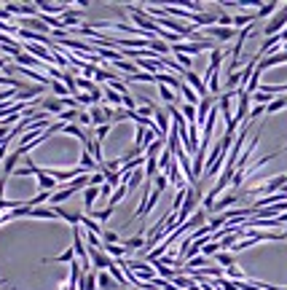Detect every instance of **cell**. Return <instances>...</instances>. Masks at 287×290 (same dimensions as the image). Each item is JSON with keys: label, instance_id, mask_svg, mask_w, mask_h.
<instances>
[{"label": "cell", "instance_id": "6da1fadb", "mask_svg": "<svg viewBox=\"0 0 287 290\" xmlns=\"http://www.w3.org/2000/svg\"><path fill=\"white\" fill-rule=\"evenodd\" d=\"M204 38H209V41H217V43H226L231 41V38H239V30L236 27H207V30H202Z\"/></svg>", "mask_w": 287, "mask_h": 290}, {"label": "cell", "instance_id": "7a4b0ae2", "mask_svg": "<svg viewBox=\"0 0 287 290\" xmlns=\"http://www.w3.org/2000/svg\"><path fill=\"white\" fill-rule=\"evenodd\" d=\"M89 261H91V266H94V269H102V271H107L113 264H116V261H113L105 250H94V247H89Z\"/></svg>", "mask_w": 287, "mask_h": 290}, {"label": "cell", "instance_id": "3957f363", "mask_svg": "<svg viewBox=\"0 0 287 290\" xmlns=\"http://www.w3.org/2000/svg\"><path fill=\"white\" fill-rule=\"evenodd\" d=\"M183 81L188 83V86L193 89V92H196L199 97H209V89H207V83H204V78H199V73H193V70H188L185 76H183Z\"/></svg>", "mask_w": 287, "mask_h": 290}, {"label": "cell", "instance_id": "277c9868", "mask_svg": "<svg viewBox=\"0 0 287 290\" xmlns=\"http://www.w3.org/2000/svg\"><path fill=\"white\" fill-rule=\"evenodd\" d=\"M41 14H49V16H54V14H59V16H65L67 11H70V5L67 3H46V0H38V3H32Z\"/></svg>", "mask_w": 287, "mask_h": 290}, {"label": "cell", "instance_id": "5b68a950", "mask_svg": "<svg viewBox=\"0 0 287 290\" xmlns=\"http://www.w3.org/2000/svg\"><path fill=\"white\" fill-rule=\"evenodd\" d=\"M41 107H43L46 113H51V116H56V118H59L62 113L67 110L65 100H59V97H46V100L41 102Z\"/></svg>", "mask_w": 287, "mask_h": 290}, {"label": "cell", "instance_id": "8992f818", "mask_svg": "<svg viewBox=\"0 0 287 290\" xmlns=\"http://www.w3.org/2000/svg\"><path fill=\"white\" fill-rule=\"evenodd\" d=\"M153 121H156V127H158V132H161V137H164V140L169 137L172 124H169V116H166L161 107H156V113H153Z\"/></svg>", "mask_w": 287, "mask_h": 290}, {"label": "cell", "instance_id": "52a82bcc", "mask_svg": "<svg viewBox=\"0 0 287 290\" xmlns=\"http://www.w3.org/2000/svg\"><path fill=\"white\" fill-rule=\"evenodd\" d=\"M54 210H56V215H59L62 220H67V223L73 226V229H76V226L81 223V220H83V215H86V212H73V210H65L62 204H59V207H54Z\"/></svg>", "mask_w": 287, "mask_h": 290}, {"label": "cell", "instance_id": "ba28073f", "mask_svg": "<svg viewBox=\"0 0 287 290\" xmlns=\"http://www.w3.org/2000/svg\"><path fill=\"white\" fill-rule=\"evenodd\" d=\"M89 116H91V127H105V124H110V121H107V116H105V107H102V105H91V107H89Z\"/></svg>", "mask_w": 287, "mask_h": 290}, {"label": "cell", "instance_id": "9c48e42d", "mask_svg": "<svg viewBox=\"0 0 287 290\" xmlns=\"http://www.w3.org/2000/svg\"><path fill=\"white\" fill-rule=\"evenodd\" d=\"M97 288H102V290H121V285H118L107 271H100V274H97Z\"/></svg>", "mask_w": 287, "mask_h": 290}, {"label": "cell", "instance_id": "30bf717a", "mask_svg": "<svg viewBox=\"0 0 287 290\" xmlns=\"http://www.w3.org/2000/svg\"><path fill=\"white\" fill-rule=\"evenodd\" d=\"M124 185H126L129 191H134V188H140V185H145V169H134Z\"/></svg>", "mask_w": 287, "mask_h": 290}, {"label": "cell", "instance_id": "8fae6325", "mask_svg": "<svg viewBox=\"0 0 287 290\" xmlns=\"http://www.w3.org/2000/svg\"><path fill=\"white\" fill-rule=\"evenodd\" d=\"M107 274H110V277H113V280H116L121 288H131V285H129V280H126V274H124V269L118 266V261L110 266V269H107Z\"/></svg>", "mask_w": 287, "mask_h": 290}, {"label": "cell", "instance_id": "7c38bea8", "mask_svg": "<svg viewBox=\"0 0 287 290\" xmlns=\"http://www.w3.org/2000/svg\"><path fill=\"white\" fill-rule=\"evenodd\" d=\"M102 92H105V100L110 102L113 107H124V97L118 94L116 89H110V86H107V83H105V86H102Z\"/></svg>", "mask_w": 287, "mask_h": 290}, {"label": "cell", "instance_id": "4fadbf2b", "mask_svg": "<svg viewBox=\"0 0 287 290\" xmlns=\"http://www.w3.org/2000/svg\"><path fill=\"white\" fill-rule=\"evenodd\" d=\"M223 59H226V51L223 49H215V51H209V70H220V65H223Z\"/></svg>", "mask_w": 287, "mask_h": 290}, {"label": "cell", "instance_id": "5bb4252c", "mask_svg": "<svg viewBox=\"0 0 287 290\" xmlns=\"http://www.w3.org/2000/svg\"><path fill=\"white\" fill-rule=\"evenodd\" d=\"M180 94H183V97H185V102H188V105H193V107H199V102H202V97H199L196 92H193V89H191V86H188V83H183Z\"/></svg>", "mask_w": 287, "mask_h": 290}, {"label": "cell", "instance_id": "9a60e30c", "mask_svg": "<svg viewBox=\"0 0 287 290\" xmlns=\"http://www.w3.org/2000/svg\"><path fill=\"white\" fill-rule=\"evenodd\" d=\"M76 261V250H65V253H59L56 258H46V264H73Z\"/></svg>", "mask_w": 287, "mask_h": 290}, {"label": "cell", "instance_id": "2e32d148", "mask_svg": "<svg viewBox=\"0 0 287 290\" xmlns=\"http://www.w3.org/2000/svg\"><path fill=\"white\" fill-rule=\"evenodd\" d=\"M38 188H41V191H49V193L56 188V180L49 178V175H46V169H43L41 175H38Z\"/></svg>", "mask_w": 287, "mask_h": 290}, {"label": "cell", "instance_id": "e0dca14e", "mask_svg": "<svg viewBox=\"0 0 287 290\" xmlns=\"http://www.w3.org/2000/svg\"><path fill=\"white\" fill-rule=\"evenodd\" d=\"M279 11V3L277 0H271V3H261L258 5V19H263V16H271V14H277Z\"/></svg>", "mask_w": 287, "mask_h": 290}, {"label": "cell", "instance_id": "ac0fdd59", "mask_svg": "<svg viewBox=\"0 0 287 290\" xmlns=\"http://www.w3.org/2000/svg\"><path fill=\"white\" fill-rule=\"evenodd\" d=\"M59 19H62V25H65V27H73V25H78V22L83 19V11H73L70 8L65 16H59Z\"/></svg>", "mask_w": 287, "mask_h": 290}, {"label": "cell", "instance_id": "d6986e66", "mask_svg": "<svg viewBox=\"0 0 287 290\" xmlns=\"http://www.w3.org/2000/svg\"><path fill=\"white\" fill-rule=\"evenodd\" d=\"M215 258H217V264H220L223 269H231V266H236V261H234V253H226V250H220Z\"/></svg>", "mask_w": 287, "mask_h": 290}, {"label": "cell", "instance_id": "ffe728a7", "mask_svg": "<svg viewBox=\"0 0 287 290\" xmlns=\"http://www.w3.org/2000/svg\"><path fill=\"white\" fill-rule=\"evenodd\" d=\"M121 244H124L126 250H129V253H131V250H142L148 242H145V237H131V239H124Z\"/></svg>", "mask_w": 287, "mask_h": 290}, {"label": "cell", "instance_id": "44dd1931", "mask_svg": "<svg viewBox=\"0 0 287 290\" xmlns=\"http://www.w3.org/2000/svg\"><path fill=\"white\" fill-rule=\"evenodd\" d=\"M285 107H287V97H277V100H274L271 105L266 107V116H274V113L285 110Z\"/></svg>", "mask_w": 287, "mask_h": 290}, {"label": "cell", "instance_id": "7402d4cb", "mask_svg": "<svg viewBox=\"0 0 287 290\" xmlns=\"http://www.w3.org/2000/svg\"><path fill=\"white\" fill-rule=\"evenodd\" d=\"M49 89H51V92H54L56 97H59V100H65V97H73V94H70V89H67L62 81H51V86H49Z\"/></svg>", "mask_w": 287, "mask_h": 290}, {"label": "cell", "instance_id": "603a6c76", "mask_svg": "<svg viewBox=\"0 0 287 290\" xmlns=\"http://www.w3.org/2000/svg\"><path fill=\"white\" fill-rule=\"evenodd\" d=\"M116 67H118V70H124V73H129V76H137V73H140V67H137L134 62H129V59H121Z\"/></svg>", "mask_w": 287, "mask_h": 290}, {"label": "cell", "instance_id": "cb8c5ba5", "mask_svg": "<svg viewBox=\"0 0 287 290\" xmlns=\"http://www.w3.org/2000/svg\"><path fill=\"white\" fill-rule=\"evenodd\" d=\"M126 193H129V188H126V185H118V188L113 191V196H110V204H107V207H116V204L121 202V199L126 196Z\"/></svg>", "mask_w": 287, "mask_h": 290}, {"label": "cell", "instance_id": "d4e9b609", "mask_svg": "<svg viewBox=\"0 0 287 290\" xmlns=\"http://www.w3.org/2000/svg\"><path fill=\"white\" fill-rule=\"evenodd\" d=\"M158 94H161V100L166 102V105H175V89H169V86H158Z\"/></svg>", "mask_w": 287, "mask_h": 290}, {"label": "cell", "instance_id": "484cf974", "mask_svg": "<svg viewBox=\"0 0 287 290\" xmlns=\"http://www.w3.org/2000/svg\"><path fill=\"white\" fill-rule=\"evenodd\" d=\"M250 97L258 102V105H266V107L274 102V97H271V94H266V92H255V94H250Z\"/></svg>", "mask_w": 287, "mask_h": 290}, {"label": "cell", "instance_id": "4316f807", "mask_svg": "<svg viewBox=\"0 0 287 290\" xmlns=\"http://www.w3.org/2000/svg\"><path fill=\"white\" fill-rule=\"evenodd\" d=\"M113 210H116V207H105V210H100V212L94 210L91 215H94V218L100 220V223H107V220H110V215H113Z\"/></svg>", "mask_w": 287, "mask_h": 290}, {"label": "cell", "instance_id": "83f0119b", "mask_svg": "<svg viewBox=\"0 0 287 290\" xmlns=\"http://www.w3.org/2000/svg\"><path fill=\"white\" fill-rule=\"evenodd\" d=\"M110 129H113V124H105V127H97V143H102V140L107 137V134H110Z\"/></svg>", "mask_w": 287, "mask_h": 290}, {"label": "cell", "instance_id": "f1b7e54d", "mask_svg": "<svg viewBox=\"0 0 287 290\" xmlns=\"http://www.w3.org/2000/svg\"><path fill=\"white\" fill-rule=\"evenodd\" d=\"M102 242L105 244H118V234L116 231H105V234H102Z\"/></svg>", "mask_w": 287, "mask_h": 290}, {"label": "cell", "instance_id": "f546056e", "mask_svg": "<svg viewBox=\"0 0 287 290\" xmlns=\"http://www.w3.org/2000/svg\"><path fill=\"white\" fill-rule=\"evenodd\" d=\"M166 185H169V178H166V175L161 172V175H158V178H156V188L164 193V188H166Z\"/></svg>", "mask_w": 287, "mask_h": 290}, {"label": "cell", "instance_id": "4dcf8cb0", "mask_svg": "<svg viewBox=\"0 0 287 290\" xmlns=\"http://www.w3.org/2000/svg\"><path fill=\"white\" fill-rule=\"evenodd\" d=\"M175 59L180 62V67H185V70H191V56H185V54H175Z\"/></svg>", "mask_w": 287, "mask_h": 290}, {"label": "cell", "instance_id": "1f68e13d", "mask_svg": "<svg viewBox=\"0 0 287 290\" xmlns=\"http://www.w3.org/2000/svg\"><path fill=\"white\" fill-rule=\"evenodd\" d=\"M3 223H5V220H3V215H0V226H3Z\"/></svg>", "mask_w": 287, "mask_h": 290}, {"label": "cell", "instance_id": "d6a6232c", "mask_svg": "<svg viewBox=\"0 0 287 290\" xmlns=\"http://www.w3.org/2000/svg\"><path fill=\"white\" fill-rule=\"evenodd\" d=\"M285 239H287V229H285Z\"/></svg>", "mask_w": 287, "mask_h": 290}]
</instances>
